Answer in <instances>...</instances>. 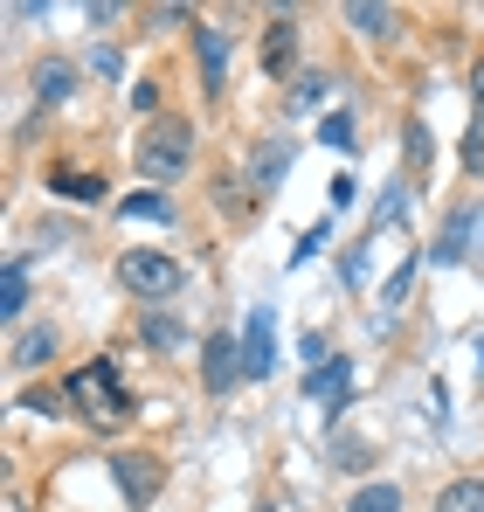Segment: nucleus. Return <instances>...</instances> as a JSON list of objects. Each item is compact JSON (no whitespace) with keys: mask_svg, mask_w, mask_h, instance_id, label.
Instances as JSON below:
<instances>
[{"mask_svg":"<svg viewBox=\"0 0 484 512\" xmlns=\"http://www.w3.org/2000/svg\"><path fill=\"white\" fill-rule=\"evenodd\" d=\"M28 312V256H7L0 270V319H21Z\"/></svg>","mask_w":484,"mask_h":512,"instance_id":"nucleus-10","label":"nucleus"},{"mask_svg":"<svg viewBox=\"0 0 484 512\" xmlns=\"http://www.w3.org/2000/svg\"><path fill=\"white\" fill-rule=\"evenodd\" d=\"M139 340L160 346V353H173V346L187 340V333H180V319H166V312H146V319H139Z\"/></svg>","mask_w":484,"mask_h":512,"instance_id":"nucleus-16","label":"nucleus"},{"mask_svg":"<svg viewBox=\"0 0 484 512\" xmlns=\"http://www.w3.org/2000/svg\"><path fill=\"white\" fill-rule=\"evenodd\" d=\"M291 63H298V21H291V14H277V21L263 28V70H270V77H284Z\"/></svg>","mask_w":484,"mask_h":512,"instance_id":"nucleus-8","label":"nucleus"},{"mask_svg":"<svg viewBox=\"0 0 484 512\" xmlns=\"http://www.w3.org/2000/svg\"><path fill=\"white\" fill-rule=\"evenodd\" d=\"M346 512H402V485H388V478H381V485H360Z\"/></svg>","mask_w":484,"mask_h":512,"instance_id":"nucleus-15","label":"nucleus"},{"mask_svg":"<svg viewBox=\"0 0 484 512\" xmlns=\"http://www.w3.org/2000/svg\"><path fill=\"white\" fill-rule=\"evenodd\" d=\"M478 374H484V340H478Z\"/></svg>","mask_w":484,"mask_h":512,"instance_id":"nucleus-30","label":"nucleus"},{"mask_svg":"<svg viewBox=\"0 0 484 512\" xmlns=\"http://www.w3.org/2000/svg\"><path fill=\"white\" fill-rule=\"evenodd\" d=\"M180 277H187V270H180L166 250H125V256H118V284H125L132 298H146V305L173 298V291H180Z\"/></svg>","mask_w":484,"mask_h":512,"instance_id":"nucleus-3","label":"nucleus"},{"mask_svg":"<svg viewBox=\"0 0 484 512\" xmlns=\"http://www.w3.org/2000/svg\"><path fill=\"white\" fill-rule=\"evenodd\" d=\"M464 173H484V118L464 132Z\"/></svg>","mask_w":484,"mask_h":512,"instance_id":"nucleus-23","label":"nucleus"},{"mask_svg":"<svg viewBox=\"0 0 484 512\" xmlns=\"http://www.w3.org/2000/svg\"><path fill=\"white\" fill-rule=\"evenodd\" d=\"M270 367H277V326H270V305H249V319H242V374H249V381H270Z\"/></svg>","mask_w":484,"mask_h":512,"instance_id":"nucleus-4","label":"nucleus"},{"mask_svg":"<svg viewBox=\"0 0 484 512\" xmlns=\"http://www.w3.org/2000/svg\"><path fill=\"white\" fill-rule=\"evenodd\" d=\"M408 277H415V256H408L402 270H395V277L381 284V305H402V298H408Z\"/></svg>","mask_w":484,"mask_h":512,"instance_id":"nucleus-24","label":"nucleus"},{"mask_svg":"<svg viewBox=\"0 0 484 512\" xmlns=\"http://www.w3.org/2000/svg\"><path fill=\"white\" fill-rule=\"evenodd\" d=\"M194 56H201V90L215 97L229 84V28H194Z\"/></svg>","mask_w":484,"mask_h":512,"instance_id":"nucleus-6","label":"nucleus"},{"mask_svg":"<svg viewBox=\"0 0 484 512\" xmlns=\"http://www.w3.org/2000/svg\"><path fill=\"white\" fill-rule=\"evenodd\" d=\"M118 215H125V222H173V194H153V187H146V194H125Z\"/></svg>","mask_w":484,"mask_h":512,"instance_id":"nucleus-13","label":"nucleus"},{"mask_svg":"<svg viewBox=\"0 0 484 512\" xmlns=\"http://www.w3.org/2000/svg\"><path fill=\"white\" fill-rule=\"evenodd\" d=\"M436 512H484V478H457L436 492Z\"/></svg>","mask_w":484,"mask_h":512,"instance_id":"nucleus-14","label":"nucleus"},{"mask_svg":"<svg viewBox=\"0 0 484 512\" xmlns=\"http://www.w3.org/2000/svg\"><path fill=\"white\" fill-rule=\"evenodd\" d=\"M90 70H97V77H118V49L97 42V49H90Z\"/></svg>","mask_w":484,"mask_h":512,"instance_id":"nucleus-27","label":"nucleus"},{"mask_svg":"<svg viewBox=\"0 0 484 512\" xmlns=\"http://www.w3.org/2000/svg\"><path fill=\"white\" fill-rule=\"evenodd\" d=\"M70 90H77V70H70V63H56V56L35 63V97H42V104H63Z\"/></svg>","mask_w":484,"mask_h":512,"instance_id":"nucleus-12","label":"nucleus"},{"mask_svg":"<svg viewBox=\"0 0 484 512\" xmlns=\"http://www.w3.org/2000/svg\"><path fill=\"white\" fill-rule=\"evenodd\" d=\"M21 409H35V416H63V409H77V402H70V388H28Z\"/></svg>","mask_w":484,"mask_h":512,"instance_id":"nucleus-17","label":"nucleus"},{"mask_svg":"<svg viewBox=\"0 0 484 512\" xmlns=\"http://www.w3.org/2000/svg\"><path fill=\"white\" fill-rule=\"evenodd\" d=\"M284 167H291V146H263V153H256V187H277Z\"/></svg>","mask_w":484,"mask_h":512,"instance_id":"nucleus-19","label":"nucleus"},{"mask_svg":"<svg viewBox=\"0 0 484 512\" xmlns=\"http://www.w3.org/2000/svg\"><path fill=\"white\" fill-rule=\"evenodd\" d=\"M201 381H208V395H229L236 381H249V374H242V340H222V333H215V340H208V360H201Z\"/></svg>","mask_w":484,"mask_h":512,"instance_id":"nucleus-5","label":"nucleus"},{"mask_svg":"<svg viewBox=\"0 0 484 512\" xmlns=\"http://www.w3.org/2000/svg\"><path fill=\"white\" fill-rule=\"evenodd\" d=\"M56 360V326H28L14 333V367H49Z\"/></svg>","mask_w":484,"mask_h":512,"instance_id":"nucleus-11","label":"nucleus"},{"mask_svg":"<svg viewBox=\"0 0 484 512\" xmlns=\"http://www.w3.org/2000/svg\"><path fill=\"white\" fill-rule=\"evenodd\" d=\"M325 84H332L325 70H312V77H298V90H291V104H298V111H312V104L325 97Z\"/></svg>","mask_w":484,"mask_h":512,"instance_id":"nucleus-21","label":"nucleus"},{"mask_svg":"<svg viewBox=\"0 0 484 512\" xmlns=\"http://www.w3.org/2000/svg\"><path fill=\"white\" fill-rule=\"evenodd\" d=\"M70 402H77L83 423H97V429H111V423H125V416H132V395H125V381H118V367H111V360H90V367L70 374Z\"/></svg>","mask_w":484,"mask_h":512,"instance_id":"nucleus-1","label":"nucleus"},{"mask_svg":"<svg viewBox=\"0 0 484 512\" xmlns=\"http://www.w3.org/2000/svg\"><path fill=\"white\" fill-rule=\"evenodd\" d=\"M325 236H332V222H319V229H305V243L291 250V263H305V256H319V250H325Z\"/></svg>","mask_w":484,"mask_h":512,"instance_id":"nucleus-26","label":"nucleus"},{"mask_svg":"<svg viewBox=\"0 0 484 512\" xmlns=\"http://www.w3.org/2000/svg\"><path fill=\"white\" fill-rule=\"evenodd\" d=\"M471 97H478V118H484V56L471 63Z\"/></svg>","mask_w":484,"mask_h":512,"instance_id":"nucleus-28","label":"nucleus"},{"mask_svg":"<svg viewBox=\"0 0 484 512\" xmlns=\"http://www.w3.org/2000/svg\"><path fill=\"white\" fill-rule=\"evenodd\" d=\"M478 250H484V215H478Z\"/></svg>","mask_w":484,"mask_h":512,"instance_id":"nucleus-29","label":"nucleus"},{"mask_svg":"<svg viewBox=\"0 0 484 512\" xmlns=\"http://www.w3.org/2000/svg\"><path fill=\"white\" fill-rule=\"evenodd\" d=\"M422 160H429V125L415 118V125H408V167H422Z\"/></svg>","mask_w":484,"mask_h":512,"instance_id":"nucleus-25","label":"nucleus"},{"mask_svg":"<svg viewBox=\"0 0 484 512\" xmlns=\"http://www.w3.org/2000/svg\"><path fill=\"white\" fill-rule=\"evenodd\" d=\"M346 21H353L367 42H395V28H402V14H395V7H374V0H353Z\"/></svg>","mask_w":484,"mask_h":512,"instance_id":"nucleus-9","label":"nucleus"},{"mask_svg":"<svg viewBox=\"0 0 484 512\" xmlns=\"http://www.w3.org/2000/svg\"><path fill=\"white\" fill-rule=\"evenodd\" d=\"M111 471H118V492H125V506H153V492H160V478H166L153 457H118Z\"/></svg>","mask_w":484,"mask_h":512,"instance_id":"nucleus-7","label":"nucleus"},{"mask_svg":"<svg viewBox=\"0 0 484 512\" xmlns=\"http://www.w3.org/2000/svg\"><path fill=\"white\" fill-rule=\"evenodd\" d=\"M132 160H139L146 180H160V187H166V180H180V173L194 167V125H187V118H153Z\"/></svg>","mask_w":484,"mask_h":512,"instance_id":"nucleus-2","label":"nucleus"},{"mask_svg":"<svg viewBox=\"0 0 484 512\" xmlns=\"http://www.w3.org/2000/svg\"><path fill=\"white\" fill-rule=\"evenodd\" d=\"M464 243H471V215H457V222L443 229V243H436V263H457V256H464Z\"/></svg>","mask_w":484,"mask_h":512,"instance_id":"nucleus-20","label":"nucleus"},{"mask_svg":"<svg viewBox=\"0 0 484 512\" xmlns=\"http://www.w3.org/2000/svg\"><path fill=\"white\" fill-rule=\"evenodd\" d=\"M319 139H325V146H339V153H353V146H360V139H353V118H346V111H325V118H319Z\"/></svg>","mask_w":484,"mask_h":512,"instance_id":"nucleus-18","label":"nucleus"},{"mask_svg":"<svg viewBox=\"0 0 484 512\" xmlns=\"http://www.w3.org/2000/svg\"><path fill=\"white\" fill-rule=\"evenodd\" d=\"M56 187L77 194V201H97V194H104V180H90V173H56Z\"/></svg>","mask_w":484,"mask_h":512,"instance_id":"nucleus-22","label":"nucleus"}]
</instances>
